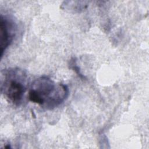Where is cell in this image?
Returning <instances> with one entry per match:
<instances>
[{"mask_svg": "<svg viewBox=\"0 0 149 149\" xmlns=\"http://www.w3.org/2000/svg\"><path fill=\"white\" fill-rule=\"evenodd\" d=\"M68 87L56 83L47 76L34 80L29 90V100L47 109H52L62 104L68 97Z\"/></svg>", "mask_w": 149, "mask_h": 149, "instance_id": "6da1fadb", "label": "cell"}, {"mask_svg": "<svg viewBox=\"0 0 149 149\" xmlns=\"http://www.w3.org/2000/svg\"><path fill=\"white\" fill-rule=\"evenodd\" d=\"M27 87L28 76L24 70L13 68L2 71L1 91L9 102L21 105Z\"/></svg>", "mask_w": 149, "mask_h": 149, "instance_id": "7a4b0ae2", "label": "cell"}, {"mask_svg": "<svg viewBox=\"0 0 149 149\" xmlns=\"http://www.w3.org/2000/svg\"><path fill=\"white\" fill-rule=\"evenodd\" d=\"M0 47L1 56H3L4 52L12 44L16 32V24L15 21L9 16L1 15Z\"/></svg>", "mask_w": 149, "mask_h": 149, "instance_id": "3957f363", "label": "cell"}, {"mask_svg": "<svg viewBox=\"0 0 149 149\" xmlns=\"http://www.w3.org/2000/svg\"><path fill=\"white\" fill-rule=\"evenodd\" d=\"M86 2H83V1H74V3H73L72 1H65L64 2L65 5L62 4V9H65L66 10H74L80 12V10L85 9L87 8V4H85Z\"/></svg>", "mask_w": 149, "mask_h": 149, "instance_id": "277c9868", "label": "cell"}, {"mask_svg": "<svg viewBox=\"0 0 149 149\" xmlns=\"http://www.w3.org/2000/svg\"><path fill=\"white\" fill-rule=\"evenodd\" d=\"M69 68L70 69H72V70H73L75 73L81 78V79H84L85 77L82 74V73L80 72V70L79 67L77 66V62H76V59L75 58H72L70 61H69Z\"/></svg>", "mask_w": 149, "mask_h": 149, "instance_id": "5b68a950", "label": "cell"}]
</instances>
